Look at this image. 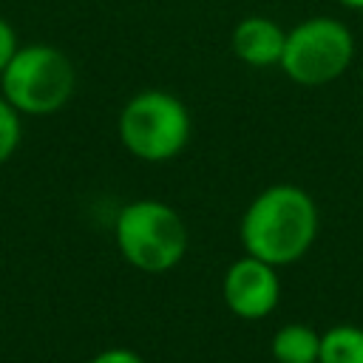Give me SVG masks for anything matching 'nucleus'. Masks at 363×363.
<instances>
[{
  "mask_svg": "<svg viewBox=\"0 0 363 363\" xmlns=\"http://www.w3.org/2000/svg\"><path fill=\"white\" fill-rule=\"evenodd\" d=\"M337 3L346 9H363V0H337Z\"/></svg>",
  "mask_w": 363,
  "mask_h": 363,
  "instance_id": "ddd939ff",
  "label": "nucleus"
},
{
  "mask_svg": "<svg viewBox=\"0 0 363 363\" xmlns=\"http://www.w3.org/2000/svg\"><path fill=\"white\" fill-rule=\"evenodd\" d=\"M17 48H20V45H17V34H14L11 23H9L6 17H0V74H3V68L9 65V60L14 57Z\"/></svg>",
  "mask_w": 363,
  "mask_h": 363,
  "instance_id": "f8f14e48",
  "label": "nucleus"
},
{
  "mask_svg": "<svg viewBox=\"0 0 363 363\" xmlns=\"http://www.w3.org/2000/svg\"><path fill=\"white\" fill-rule=\"evenodd\" d=\"M354 57V37L335 17H309L286 31L278 68L303 88H320L346 74Z\"/></svg>",
  "mask_w": 363,
  "mask_h": 363,
  "instance_id": "39448f33",
  "label": "nucleus"
},
{
  "mask_svg": "<svg viewBox=\"0 0 363 363\" xmlns=\"http://www.w3.org/2000/svg\"><path fill=\"white\" fill-rule=\"evenodd\" d=\"M190 111L170 91H139L119 113V142L142 162H170L190 142Z\"/></svg>",
  "mask_w": 363,
  "mask_h": 363,
  "instance_id": "7ed1b4c3",
  "label": "nucleus"
},
{
  "mask_svg": "<svg viewBox=\"0 0 363 363\" xmlns=\"http://www.w3.org/2000/svg\"><path fill=\"white\" fill-rule=\"evenodd\" d=\"M284 43H286V31L264 14H250L238 20L230 34L233 54L250 68L278 65L284 54Z\"/></svg>",
  "mask_w": 363,
  "mask_h": 363,
  "instance_id": "0eeeda50",
  "label": "nucleus"
},
{
  "mask_svg": "<svg viewBox=\"0 0 363 363\" xmlns=\"http://www.w3.org/2000/svg\"><path fill=\"white\" fill-rule=\"evenodd\" d=\"M221 295L227 309L241 318V320H261L272 315L281 298V281H278V267L255 258V255H241L235 258L224 278H221Z\"/></svg>",
  "mask_w": 363,
  "mask_h": 363,
  "instance_id": "423d86ee",
  "label": "nucleus"
},
{
  "mask_svg": "<svg viewBox=\"0 0 363 363\" xmlns=\"http://www.w3.org/2000/svg\"><path fill=\"white\" fill-rule=\"evenodd\" d=\"M113 241L133 269L156 275L182 264L187 252V227L167 201L136 199L116 213Z\"/></svg>",
  "mask_w": 363,
  "mask_h": 363,
  "instance_id": "f03ea898",
  "label": "nucleus"
},
{
  "mask_svg": "<svg viewBox=\"0 0 363 363\" xmlns=\"http://www.w3.org/2000/svg\"><path fill=\"white\" fill-rule=\"evenodd\" d=\"M269 354L275 363H318L320 335L309 323H284L269 340Z\"/></svg>",
  "mask_w": 363,
  "mask_h": 363,
  "instance_id": "6e6552de",
  "label": "nucleus"
},
{
  "mask_svg": "<svg viewBox=\"0 0 363 363\" xmlns=\"http://www.w3.org/2000/svg\"><path fill=\"white\" fill-rule=\"evenodd\" d=\"M88 363H145V357L133 349H125V346H113V349H102L96 352Z\"/></svg>",
  "mask_w": 363,
  "mask_h": 363,
  "instance_id": "9b49d317",
  "label": "nucleus"
},
{
  "mask_svg": "<svg viewBox=\"0 0 363 363\" xmlns=\"http://www.w3.org/2000/svg\"><path fill=\"white\" fill-rule=\"evenodd\" d=\"M318 204L298 184L264 187L241 216V247L272 267L301 261L318 238Z\"/></svg>",
  "mask_w": 363,
  "mask_h": 363,
  "instance_id": "f257e3e1",
  "label": "nucleus"
},
{
  "mask_svg": "<svg viewBox=\"0 0 363 363\" xmlns=\"http://www.w3.org/2000/svg\"><path fill=\"white\" fill-rule=\"evenodd\" d=\"M318 363H363V326L337 323L320 332Z\"/></svg>",
  "mask_w": 363,
  "mask_h": 363,
  "instance_id": "1a4fd4ad",
  "label": "nucleus"
},
{
  "mask_svg": "<svg viewBox=\"0 0 363 363\" xmlns=\"http://www.w3.org/2000/svg\"><path fill=\"white\" fill-rule=\"evenodd\" d=\"M74 85L77 71L71 60L45 43L17 48L0 74V94L14 111L28 116H48L65 108Z\"/></svg>",
  "mask_w": 363,
  "mask_h": 363,
  "instance_id": "20e7f679",
  "label": "nucleus"
},
{
  "mask_svg": "<svg viewBox=\"0 0 363 363\" xmlns=\"http://www.w3.org/2000/svg\"><path fill=\"white\" fill-rule=\"evenodd\" d=\"M20 136H23L20 111H14L11 102H6V96L0 94V164L11 159V153L20 145Z\"/></svg>",
  "mask_w": 363,
  "mask_h": 363,
  "instance_id": "9d476101",
  "label": "nucleus"
}]
</instances>
